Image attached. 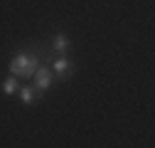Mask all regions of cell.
<instances>
[{
	"mask_svg": "<svg viewBox=\"0 0 155 148\" xmlns=\"http://www.w3.org/2000/svg\"><path fill=\"white\" fill-rule=\"evenodd\" d=\"M20 79H17V77H12V74H10V77H5L3 79V94H8V96H12V94H17V89H20Z\"/></svg>",
	"mask_w": 155,
	"mask_h": 148,
	"instance_id": "6",
	"label": "cell"
},
{
	"mask_svg": "<svg viewBox=\"0 0 155 148\" xmlns=\"http://www.w3.org/2000/svg\"><path fill=\"white\" fill-rule=\"evenodd\" d=\"M49 64H52L49 69H52V74H54L57 79H69L71 74H74V69H76L74 62L67 57V54H54Z\"/></svg>",
	"mask_w": 155,
	"mask_h": 148,
	"instance_id": "2",
	"label": "cell"
},
{
	"mask_svg": "<svg viewBox=\"0 0 155 148\" xmlns=\"http://www.w3.org/2000/svg\"><path fill=\"white\" fill-rule=\"evenodd\" d=\"M40 64H42V54H40V49L27 47V49H20V52L12 54V59H10L8 69H10L12 77H17L20 82H27V79L35 77V72H37V67H40Z\"/></svg>",
	"mask_w": 155,
	"mask_h": 148,
	"instance_id": "1",
	"label": "cell"
},
{
	"mask_svg": "<svg viewBox=\"0 0 155 148\" xmlns=\"http://www.w3.org/2000/svg\"><path fill=\"white\" fill-rule=\"evenodd\" d=\"M40 96H42V91L35 84H20V89H17V99H20V104H25V106H35Z\"/></svg>",
	"mask_w": 155,
	"mask_h": 148,
	"instance_id": "4",
	"label": "cell"
},
{
	"mask_svg": "<svg viewBox=\"0 0 155 148\" xmlns=\"http://www.w3.org/2000/svg\"><path fill=\"white\" fill-rule=\"evenodd\" d=\"M32 79H35V86H37V89H40L42 94H45V91H49V89H52V84H54V74H52V69H49V67L40 64Z\"/></svg>",
	"mask_w": 155,
	"mask_h": 148,
	"instance_id": "3",
	"label": "cell"
},
{
	"mask_svg": "<svg viewBox=\"0 0 155 148\" xmlns=\"http://www.w3.org/2000/svg\"><path fill=\"white\" fill-rule=\"evenodd\" d=\"M69 49H71V40H69L64 32H57L52 37V45H49L52 57H54V54H69Z\"/></svg>",
	"mask_w": 155,
	"mask_h": 148,
	"instance_id": "5",
	"label": "cell"
}]
</instances>
